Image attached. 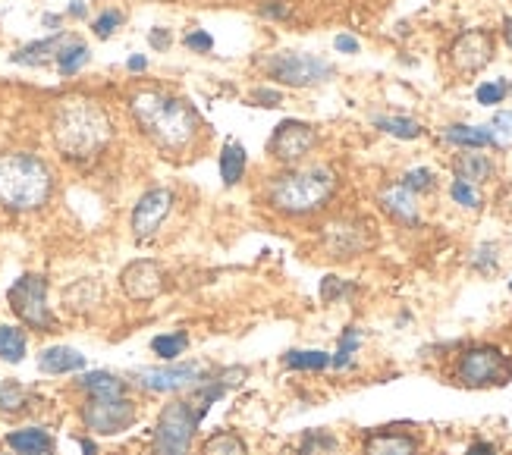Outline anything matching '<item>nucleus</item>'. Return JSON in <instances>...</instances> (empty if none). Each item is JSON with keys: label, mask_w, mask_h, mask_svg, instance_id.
I'll return each instance as SVG.
<instances>
[{"label": "nucleus", "mask_w": 512, "mask_h": 455, "mask_svg": "<svg viewBox=\"0 0 512 455\" xmlns=\"http://www.w3.org/2000/svg\"><path fill=\"white\" fill-rule=\"evenodd\" d=\"M129 113L136 120L139 132L170 157L195 154L198 145L205 142L208 126L186 98L173 95L164 88H142L129 98Z\"/></svg>", "instance_id": "1"}, {"label": "nucleus", "mask_w": 512, "mask_h": 455, "mask_svg": "<svg viewBox=\"0 0 512 455\" xmlns=\"http://www.w3.org/2000/svg\"><path fill=\"white\" fill-rule=\"evenodd\" d=\"M51 139L66 161H92L114 142V123L98 101L66 98L54 107Z\"/></svg>", "instance_id": "2"}, {"label": "nucleus", "mask_w": 512, "mask_h": 455, "mask_svg": "<svg viewBox=\"0 0 512 455\" xmlns=\"http://www.w3.org/2000/svg\"><path fill=\"white\" fill-rule=\"evenodd\" d=\"M340 189V176L330 167H289L267 186V204L283 217H311L324 211Z\"/></svg>", "instance_id": "3"}, {"label": "nucleus", "mask_w": 512, "mask_h": 455, "mask_svg": "<svg viewBox=\"0 0 512 455\" xmlns=\"http://www.w3.org/2000/svg\"><path fill=\"white\" fill-rule=\"evenodd\" d=\"M54 173L35 154L10 151L0 154V204L7 211L29 214L51 201Z\"/></svg>", "instance_id": "4"}, {"label": "nucleus", "mask_w": 512, "mask_h": 455, "mask_svg": "<svg viewBox=\"0 0 512 455\" xmlns=\"http://www.w3.org/2000/svg\"><path fill=\"white\" fill-rule=\"evenodd\" d=\"M261 70L267 79H274L289 88H315L333 79V63L318 54H302V51H277L261 60Z\"/></svg>", "instance_id": "5"}, {"label": "nucleus", "mask_w": 512, "mask_h": 455, "mask_svg": "<svg viewBox=\"0 0 512 455\" xmlns=\"http://www.w3.org/2000/svg\"><path fill=\"white\" fill-rule=\"evenodd\" d=\"M198 421H202V415L195 412L192 402H170L158 418V427H154L151 455H189Z\"/></svg>", "instance_id": "6"}, {"label": "nucleus", "mask_w": 512, "mask_h": 455, "mask_svg": "<svg viewBox=\"0 0 512 455\" xmlns=\"http://www.w3.org/2000/svg\"><path fill=\"white\" fill-rule=\"evenodd\" d=\"M7 299H10V308L16 311V317L26 327L41 330V333H51L54 330L57 317L48 308V280L38 277V273H26V277H19L10 286Z\"/></svg>", "instance_id": "7"}, {"label": "nucleus", "mask_w": 512, "mask_h": 455, "mask_svg": "<svg viewBox=\"0 0 512 455\" xmlns=\"http://www.w3.org/2000/svg\"><path fill=\"white\" fill-rule=\"evenodd\" d=\"M512 377V358L497 346L465 349L456 361V380L462 386H503Z\"/></svg>", "instance_id": "8"}, {"label": "nucleus", "mask_w": 512, "mask_h": 455, "mask_svg": "<svg viewBox=\"0 0 512 455\" xmlns=\"http://www.w3.org/2000/svg\"><path fill=\"white\" fill-rule=\"evenodd\" d=\"M318 142H321V135L311 123L283 120L271 132V139H267V154H271L274 161L283 167H299L305 157L318 148Z\"/></svg>", "instance_id": "9"}, {"label": "nucleus", "mask_w": 512, "mask_h": 455, "mask_svg": "<svg viewBox=\"0 0 512 455\" xmlns=\"http://www.w3.org/2000/svg\"><path fill=\"white\" fill-rule=\"evenodd\" d=\"M82 421L92 434L114 437L136 424V402L126 396H88L82 405Z\"/></svg>", "instance_id": "10"}, {"label": "nucleus", "mask_w": 512, "mask_h": 455, "mask_svg": "<svg viewBox=\"0 0 512 455\" xmlns=\"http://www.w3.org/2000/svg\"><path fill=\"white\" fill-rule=\"evenodd\" d=\"M497 54V38L487 29H469L450 44V66L459 76H475Z\"/></svg>", "instance_id": "11"}, {"label": "nucleus", "mask_w": 512, "mask_h": 455, "mask_svg": "<svg viewBox=\"0 0 512 455\" xmlns=\"http://www.w3.org/2000/svg\"><path fill=\"white\" fill-rule=\"evenodd\" d=\"M173 201H176L173 189H164V186L148 189V192L136 201V208H132V220H129V223H132V236H136L139 242L151 239V236L164 226V220L170 217Z\"/></svg>", "instance_id": "12"}, {"label": "nucleus", "mask_w": 512, "mask_h": 455, "mask_svg": "<svg viewBox=\"0 0 512 455\" xmlns=\"http://www.w3.org/2000/svg\"><path fill=\"white\" fill-rule=\"evenodd\" d=\"M132 377L148 393H176L186 390V386L202 383L205 368L202 364H167V368H139Z\"/></svg>", "instance_id": "13"}, {"label": "nucleus", "mask_w": 512, "mask_h": 455, "mask_svg": "<svg viewBox=\"0 0 512 455\" xmlns=\"http://www.w3.org/2000/svg\"><path fill=\"white\" fill-rule=\"evenodd\" d=\"M120 286L132 302H151L167 289V273L161 264H154V261H132L123 270Z\"/></svg>", "instance_id": "14"}, {"label": "nucleus", "mask_w": 512, "mask_h": 455, "mask_svg": "<svg viewBox=\"0 0 512 455\" xmlns=\"http://www.w3.org/2000/svg\"><path fill=\"white\" fill-rule=\"evenodd\" d=\"M324 239H327V248L333 252V258H355L368 248V226L343 220V223H333Z\"/></svg>", "instance_id": "15"}, {"label": "nucleus", "mask_w": 512, "mask_h": 455, "mask_svg": "<svg viewBox=\"0 0 512 455\" xmlns=\"http://www.w3.org/2000/svg\"><path fill=\"white\" fill-rule=\"evenodd\" d=\"M377 201H381L384 214H390L396 223H403V226H418V223H421L418 195L409 192V189L403 186V182H393V186H387Z\"/></svg>", "instance_id": "16"}, {"label": "nucleus", "mask_w": 512, "mask_h": 455, "mask_svg": "<svg viewBox=\"0 0 512 455\" xmlns=\"http://www.w3.org/2000/svg\"><path fill=\"white\" fill-rule=\"evenodd\" d=\"M73 41V35H54V38H44V41H35V44H26V48H19L13 54V63L19 66H44L60 57V51L66 44Z\"/></svg>", "instance_id": "17"}, {"label": "nucleus", "mask_w": 512, "mask_h": 455, "mask_svg": "<svg viewBox=\"0 0 512 455\" xmlns=\"http://www.w3.org/2000/svg\"><path fill=\"white\" fill-rule=\"evenodd\" d=\"M443 139L465 151H481V148H497L491 126H469V123H453L443 129Z\"/></svg>", "instance_id": "18"}, {"label": "nucleus", "mask_w": 512, "mask_h": 455, "mask_svg": "<svg viewBox=\"0 0 512 455\" xmlns=\"http://www.w3.org/2000/svg\"><path fill=\"white\" fill-rule=\"evenodd\" d=\"M38 368L44 374H73L85 368V355L70 346H51L38 355Z\"/></svg>", "instance_id": "19"}, {"label": "nucleus", "mask_w": 512, "mask_h": 455, "mask_svg": "<svg viewBox=\"0 0 512 455\" xmlns=\"http://www.w3.org/2000/svg\"><path fill=\"white\" fill-rule=\"evenodd\" d=\"M365 455H418V440L412 434H371L365 440Z\"/></svg>", "instance_id": "20"}, {"label": "nucleus", "mask_w": 512, "mask_h": 455, "mask_svg": "<svg viewBox=\"0 0 512 455\" xmlns=\"http://www.w3.org/2000/svg\"><path fill=\"white\" fill-rule=\"evenodd\" d=\"M453 173H456V179H465V182H472V186H481V182H487L494 176V161L487 154H481V151H465V154H456Z\"/></svg>", "instance_id": "21"}, {"label": "nucleus", "mask_w": 512, "mask_h": 455, "mask_svg": "<svg viewBox=\"0 0 512 455\" xmlns=\"http://www.w3.org/2000/svg\"><path fill=\"white\" fill-rule=\"evenodd\" d=\"M220 179H224V186H236V182L246 176V167H249V151L246 145L239 142H227L224 148H220Z\"/></svg>", "instance_id": "22"}, {"label": "nucleus", "mask_w": 512, "mask_h": 455, "mask_svg": "<svg viewBox=\"0 0 512 455\" xmlns=\"http://www.w3.org/2000/svg\"><path fill=\"white\" fill-rule=\"evenodd\" d=\"M7 446L16 455H41V452H51L54 440H51L48 430H41V427H22L7 437Z\"/></svg>", "instance_id": "23"}, {"label": "nucleus", "mask_w": 512, "mask_h": 455, "mask_svg": "<svg viewBox=\"0 0 512 455\" xmlns=\"http://www.w3.org/2000/svg\"><path fill=\"white\" fill-rule=\"evenodd\" d=\"M76 383H79V390H85L88 396H126V383L117 374H107V371L82 374Z\"/></svg>", "instance_id": "24"}, {"label": "nucleus", "mask_w": 512, "mask_h": 455, "mask_svg": "<svg viewBox=\"0 0 512 455\" xmlns=\"http://www.w3.org/2000/svg\"><path fill=\"white\" fill-rule=\"evenodd\" d=\"M371 123L381 132L393 135V139H403V142H412V139H421V135H425V126L412 117H374Z\"/></svg>", "instance_id": "25"}, {"label": "nucleus", "mask_w": 512, "mask_h": 455, "mask_svg": "<svg viewBox=\"0 0 512 455\" xmlns=\"http://www.w3.org/2000/svg\"><path fill=\"white\" fill-rule=\"evenodd\" d=\"M186 349H189V333L186 330H173V333L151 339V352L158 355L161 361H176Z\"/></svg>", "instance_id": "26"}, {"label": "nucleus", "mask_w": 512, "mask_h": 455, "mask_svg": "<svg viewBox=\"0 0 512 455\" xmlns=\"http://www.w3.org/2000/svg\"><path fill=\"white\" fill-rule=\"evenodd\" d=\"M26 349H29V339L19 327H0V358L10 364H19L26 358Z\"/></svg>", "instance_id": "27"}, {"label": "nucleus", "mask_w": 512, "mask_h": 455, "mask_svg": "<svg viewBox=\"0 0 512 455\" xmlns=\"http://www.w3.org/2000/svg\"><path fill=\"white\" fill-rule=\"evenodd\" d=\"M202 455H249V449L242 443V437L230 434V430H217V434L205 440Z\"/></svg>", "instance_id": "28"}, {"label": "nucleus", "mask_w": 512, "mask_h": 455, "mask_svg": "<svg viewBox=\"0 0 512 455\" xmlns=\"http://www.w3.org/2000/svg\"><path fill=\"white\" fill-rule=\"evenodd\" d=\"M88 57H92V54H88L85 44H82L79 38H73V41L60 51V57H57V70H60L63 76H76V73L82 70V66L88 63Z\"/></svg>", "instance_id": "29"}, {"label": "nucleus", "mask_w": 512, "mask_h": 455, "mask_svg": "<svg viewBox=\"0 0 512 455\" xmlns=\"http://www.w3.org/2000/svg\"><path fill=\"white\" fill-rule=\"evenodd\" d=\"M286 368H293V371H324V368H330V355L327 352H289L286 355Z\"/></svg>", "instance_id": "30"}, {"label": "nucleus", "mask_w": 512, "mask_h": 455, "mask_svg": "<svg viewBox=\"0 0 512 455\" xmlns=\"http://www.w3.org/2000/svg\"><path fill=\"white\" fill-rule=\"evenodd\" d=\"M359 346H362V333L355 327H346L343 336H340V349H337V355L330 358V364H333V368H349V361H352L355 352H359Z\"/></svg>", "instance_id": "31"}, {"label": "nucleus", "mask_w": 512, "mask_h": 455, "mask_svg": "<svg viewBox=\"0 0 512 455\" xmlns=\"http://www.w3.org/2000/svg\"><path fill=\"white\" fill-rule=\"evenodd\" d=\"M399 182H403V186L409 192H415V195H425V192H434L437 189V176L428 167H415V170L403 173V179H399Z\"/></svg>", "instance_id": "32"}, {"label": "nucleus", "mask_w": 512, "mask_h": 455, "mask_svg": "<svg viewBox=\"0 0 512 455\" xmlns=\"http://www.w3.org/2000/svg\"><path fill=\"white\" fill-rule=\"evenodd\" d=\"M450 198L456 204H462V208H469V211H478L481 208V192L478 186H472V182H465V179H453V186H450Z\"/></svg>", "instance_id": "33"}, {"label": "nucleus", "mask_w": 512, "mask_h": 455, "mask_svg": "<svg viewBox=\"0 0 512 455\" xmlns=\"http://www.w3.org/2000/svg\"><path fill=\"white\" fill-rule=\"evenodd\" d=\"M26 405V390L16 380H0V412H19Z\"/></svg>", "instance_id": "34"}, {"label": "nucleus", "mask_w": 512, "mask_h": 455, "mask_svg": "<svg viewBox=\"0 0 512 455\" xmlns=\"http://www.w3.org/2000/svg\"><path fill=\"white\" fill-rule=\"evenodd\" d=\"M509 95V85L503 79H494V82H481L478 91H475V98L478 104L484 107H494V104H503V98Z\"/></svg>", "instance_id": "35"}, {"label": "nucleus", "mask_w": 512, "mask_h": 455, "mask_svg": "<svg viewBox=\"0 0 512 455\" xmlns=\"http://www.w3.org/2000/svg\"><path fill=\"white\" fill-rule=\"evenodd\" d=\"M491 132H494V142L497 148H506L512 145V110H503L491 120Z\"/></svg>", "instance_id": "36"}, {"label": "nucleus", "mask_w": 512, "mask_h": 455, "mask_svg": "<svg viewBox=\"0 0 512 455\" xmlns=\"http://www.w3.org/2000/svg\"><path fill=\"white\" fill-rule=\"evenodd\" d=\"M120 26H123V13H120V10H107V13H101V16L95 19V26H92V29H95L98 38H110Z\"/></svg>", "instance_id": "37"}, {"label": "nucleus", "mask_w": 512, "mask_h": 455, "mask_svg": "<svg viewBox=\"0 0 512 455\" xmlns=\"http://www.w3.org/2000/svg\"><path fill=\"white\" fill-rule=\"evenodd\" d=\"M183 44H186V48H189L192 54H211L214 38H211L208 32H202V29H192V32H186Z\"/></svg>", "instance_id": "38"}, {"label": "nucleus", "mask_w": 512, "mask_h": 455, "mask_svg": "<svg viewBox=\"0 0 512 455\" xmlns=\"http://www.w3.org/2000/svg\"><path fill=\"white\" fill-rule=\"evenodd\" d=\"M252 101H255L258 107H280V104H283V91L267 88V85H258V88H252Z\"/></svg>", "instance_id": "39"}, {"label": "nucleus", "mask_w": 512, "mask_h": 455, "mask_svg": "<svg viewBox=\"0 0 512 455\" xmlns=\"http://www.w3.org/2000/svg\"><path fill=\"white\" fill-rule=\"evenodd\" d=\"M346 292H352V286H349V283H343V280H337V277H327V280H324V286H321L324 302H337L340 295H346Z\"/></svg>", "instance_id": "40"}, {"label": "nucleus", "mask_w": 512, "mask_h": 455, "mask_svg": "<svg viewBox=\"0 0 512 455\" xmlns=\"http://www.w3.org/2000/svg\"><path fill=\"white\" fill-rule=\"evenodd\" d=\"M170 41H173V35L167 29H151V35H148V44H151L154 51H167Z\"/></svg>", "instance_id": "41"}, {"label": "nucleus", "mask_w": 512, "mask_h": 455, "mask_svg": "<svg viewBox=\"0 0 512 455\" xmlns=\"http://www.w3.org/2000/svg\"><path fill=\"white\" fill-rule=\"evenodd\" d=\"M475 264H478L481 270H494V267H497V255H494V248H491V245L478 248V258H475Z\"/></svg>", "instance_id": "42"}, {"label": "nucleus", "mask_w": 512, "mask_h": 455, "mask_svg": "<svg viewBox=\"0 0 512 455\" xmlns=\"http://www.w3.org/2000/svg\"><path fill=\"white\" fill-rule=\"evenodd\" d=\"M333 48H337L340 54H359V38H352V35H337V41H333Z\"/></svg>", "instance_id": "43"}, {"label": "nucleus", "mask_w": 512, "mask_h": 455, "mask_svg": "<svg viewBox=\"0 0 512 455\" xmlns=\"http://www.w3.org/2000/svg\"><path fill=\"white\" fill-rule=\"evenodd\" d=\"M261 13L264 16H286L289 13V7H286V0H271V4H267V7H261Z\"/></svg>", "instance_id": "44"}, {"label": "nucleus", "mask_w": 512, "mask_h": 455, "mask_svg": "<svg viewBox=\"0 0 512 455\" xmlns=\"http://www.w3.org/2000/svg\"><path fill=\"white\" fill-rule=\"evenodd\" d=\"M465 455H500L494 443H472Z\"/></svg>", "instance_id": "45"}, {"label": "nucleus", "mask_w": 512, "mask_h": 455, "mask_svg": "<svg viewBox=\"0 0 512 455\" xmlns=\"http://www.w3.org/2000/svg\"><path fill=\"white\" fill-rule=\"evenodd\" d=\"M129 73H145V66H148V60L142 57V54H136V57H129Z\"/></svg>", "instance_id": "46"}, {"label": "nucleus", "mask_w": 512, "mask_h": 455, "mask_svg": "<svg viewBox=\"0 0 512 455\" xmlns=\"http://www.w3.org/2000/svg\"><path fill=\"white\" fill-rule=\"evenodd\" d=\"M503 41L509 44V51H512V16L503 22Z\"/></svg>", "instance_id": "47"}, {"label": "nucleus", "mask_w": 512, "mask_h": 455, "mask_svg": "<svg viewBox=\"0 0 512 455\" xmlns=\"http://www.w3.org/2000/svg\"><path fill=\"white\" fill-rule=\"evenodd\" d=\"M70 16H85V4H82V0H73V7H70Z\"/></svg>", "instance_id": "48"}, {"label": "nucleus", "mask_w": 512, "mask_h": 455, "mask_svg": "<svg viewBox=\"0 0 512 455\" xmlns=\"http://www.w3.org/2000/svg\"><path fill=\"white\" fill-rule=\"evenodd\" d=\"M79 446H82V452H85V455H98V449H95V443H92V440H79Z\"/></svg>", "instance_id": "49"}, {"label": "nucleus", "mask_w": 512, "mask_h": 455, "mask_svg": "<svg viewBox=\"0 0 512 455\" xmlns=\"http://www.w3.org/2000/svg\"><path fill=\"white\" fill-rule=\"evenodd\" d=\"M509 95H512V85H509Z\"/></svg>", "instance_id": "50"}, {"label": "nucleus", "mask_w": 512, "mask_h": 455, "mask_svg": "<svg viewBox=\"0 0 512 455\" xmlns=\"http://www.w3.org/2000/svg\"><path fill=\"white\" fill-rule=\"evenodd\" d=\"M41 455H51V452H41Z\"/></svg>", "instance_id": "51"}, {"label": "nucleus", "mask_w": 512, "mask_h": 455, "mask_svg": "<svg viewBox=\"0 0 512 455\" xmlns=\"http://www.w3.org/2000/svg\"><path fill=\"white\" fill-rule=\"evenodd\" d=\"M509 289H512V283H509Z\"/></svg>", "instance_id": "52"}]
</instances>
